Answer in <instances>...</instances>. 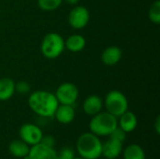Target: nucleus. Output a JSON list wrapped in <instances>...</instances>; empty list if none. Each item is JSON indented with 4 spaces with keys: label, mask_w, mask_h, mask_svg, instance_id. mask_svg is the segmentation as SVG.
Here are the masks:
<instances>
[{
    "label": "nucleus",
    "mask_w": 160,
    "mask_h": 159,
    "mask_svg": "<svg viewBox=\"0 0 160 159\" xmlns=\"http://www.w3.org/2000/svg\"><path fill=\"white\" fill-rule=\"evenodd\" d=\"M148 17L149 20L155 23V24H159L160 23V1L157 0L155 1L148 11Z\"/></svg>",
    "instance_id": "obj_20"
},
{
    "label": "nucleus",
    "mask_w": 160,
    "mask_h": 159,
    "mask_svg": "<svg viewBox=\"0 0 160 159\" xmlns=\"http://www.w3.org/2000/svg\"><path fill=\"white\" fill-rule=\"evenodd\" d=\"M154 127H155V130H156V133L158 135L160 134V116H157L156 118V121H155V124H154Z\"/></svg>",
    "instance_id": "obj_25"
},
{
    "label": "nucleus",
    "mask_w": 160,
    "mask_h": 159,
    "mask_svg": "<svg viewBox=\"0 0 160 159\" xmlns=\"http://www.w3.org/2000/svg\"><path fill=\"white\" fill-rule=\"evenodd\" d=\"M15 93V82L8 77L0 79V101L10 99Z\"/></svg>",
    "instance_id": "obj_16"
},
{
    "label": "nucleus",
    "mask_w": 160,
    "mask_h": 159,
    "mask_svg": "<svg viewBox=\"0 0 160 159\" xmlns=\"http://www.w3.org/2000/svg\"><path fill=\"white\" fill-rule=\"evenodd\" d=\"M65 40L57 33H48L42 39L40 51L44 57L48 59H55L59 57L65 50Z\"/></svg>",
    "instance_id": "obj_4"
},
{
    "label": "nucleus",
    "mask_w": 160,
    "mask_h": 159,
    "mask_svg": "<svg viewBox=\"0 0 160 159\" xmlns=\"http://www.w3.org/2000/svg\"><path fill=\"white\" fill-rule=\"evenodd\" d=\"M30 150V146L20 140H14L12 141L8 145V152L9 154L17 158H23L24 157L28 156Z\"/></svg>",
    "instance_id": "obj_15"
},
{
    "label": "nucleus",
    "mask_w": 160,
    "mask_h": 159,
    "mask_svg": "<svg viewBox=\"0 0 160 159\" xmlns=\"http://www.w3.org/2000/svg\"><path fill=\"white\" fill-rule=\"evenodd\" d=\"M31 87L30 84L25 81H20L15 82V92L19 93L20 95H27L30 93Z\"/></svg>",
    "instance_id": "obj_21"
},
{
    "label": "nucleus",
    "mask_w": 160,
    "mask_h": 159,
    "mask_svg": "<svg viewBox=\"0 0 160 159\" xmlns=\"http://www.w3.org/2000/svg\"><path fill=\"white\" fill-rule=\"evenodd\" d=\"M123 143L120 141L110 138L107 142L102 143L101 156L106 159H115L119 157L123 152Z\"/></svg>",
    "instance_id": "obj_10"
},
{
    "label": "nucleus",
    "mask_w": 160,
    "mask_h": 159,
    "mask_svg": "<svg viewBox=\"0 0 160 159\" xmlns=\"http://www.w3.org/2000/svg\"><path fill=\"white\" fill-rule=\"evenodd\" d=\"M118 118H119V120H117L118 127L126 133L133 132L136 129L138 126V118L134 112H129L128 110L125 113H123Z\"/></svg>",
    "instance_id": "obj_14"
},
{
    "label": "nucleus",
    "mask_w": 160,
    "mask_h": 159,
    "mask_svg": "<svg viewBox=\"0 0 160 159\" xmlns=\"http://www.w3.org/2000/svg\"><path fill=\"white\" fill-rule=\"evenodd\" d=\"M19 136L22 142L27 143L29 146H33L41 142L43 133L39 127L31 123H26L20 127Z\"/></svg>",
    "instance_id": "obj_7"
},
{
    "label": "nucleus",
    "mask_w": 160,
    "mask_h": 159,
    "mask_svg": "<svg viewBox=\"0 0 160 159\" xmlns=\"http://www.w3.org/2000/svg\"><path fill=\"white\" fill-rule=\"evenodd\" d=\"M53 116L60 124L63 125L70 124L71 122H73L75 118V110L73 108V105L59 104Z\"/></svg>",
    "instance_id": "obj_12"
},
{
    "label": "nucleus",
    "mask_w": 160,
    "mask_h": 159,
    "mask_svg": "<svg viewBox=\"0 0 160 159\" xmlns=\"http://www.w3.org/2000/svg\"><path fill=\"white\" fill-rule=\"evenodd\" d=\"M74 159H84V158H82V157H75Z\"/></svg>",
    "instance_id": "obj_27"
},
{
    "label": "nucleus",
    "mask_w": 160,
    "mask_h": 159,
    "mask_svg": "<svg viewBox=\"0 0 160 159\" xmlns=\"http://www.w3.org/2000/svg\"><path fill=\"white\" fill-rule=\"evenodd\" d=\"M58 105L55 95L45 90L35 91L28 97L29 108L41 117H52Z\"/></svg>",
    "instance_id": "obj_1"
},
{
    "label": "nucleus",
    "mask_w": 160,
    "mask_h": 159,
    "mask_svg": "<svg viewBox=\"0 0 160 159\" xmlns=\"http://www.w3.org/2000/svg\"><path fill=\"white\" fill-rule=\"evenodd\" d=\"M68 23L74 29L84 28L90 20L89 10L83 6H76L68 14Z\"/></svg>",
    "instance_id": "obj_8"
},
{
    "label": "nucleus",
    "mask_w": 160,
    "mask_h": 159,
    "mask_svg": "<svg viewBox=\"0 0 160 159\" xmlns=\"http://www.w3.org/2000/svg\"><path fill=\"white\" fill-rule=\"evenodd\" d=\"M63 0H38V6L41 10L44 11H52L57 9Z\"/></svg>",
    "instance_id": "obj_19"
},
{
    "label": "nucleus",
    "mask_w": 160,
    "mask_h": 159,
    "mask_svg": "<svg viewBox=\"0 0 160 159\" xmlns=\"http://www.w3.org/2000/svg\"><path fill=\"white\" fill-rule=\"evenodd\" d=\"M85 38L79 34L71 35L65 40V48L72 52H79L82 51L85 47Z\"/></svg>",
    "instance_id": "obj_17"
},
{
    "label": "nucleus",
    "mask_w": 160,
    "mask_h": 159,
    "mask_svg": "<svg viewBox=\"0 0 160 159\" xmlns=\"http://www.w3.org/2000/svg\"><path fill=\"white\" fill-rule=\"evenodd\" d=\"M79 157L84 159H98L102 153V142L99 138L92 132L82 134L76 143Z\"/></svg>",
    "instance_id": "obj_2"
},
{
    "label": "nucleus",
    "mask_w": 160,
    "mask_h": 159,
    "mask_svg": "<svg viewBox=\"0 0 160 159\" xmlns=\"http://www.w3.org/2000/svg\"><path fill=\"white\" fill-rule=\"evenodd\" d=\"M107 112L116 118L121 116L128 110V101L127 97L118 90L110 91L103 101Z\"/></svg>",
    "instance_id": "obj_5"
},
{
    "label": "nucleus",
    "mask_w": 160,
    "mask_h": 159,
    "mask_svg": "<svg viewBox=\"0 0 160 159\" xmlns=\"http://www.w3.org/2000/svg\"><path fill=\"white\" fill-rule=\"evenodd\" d=\"M54 95L59 104L73 105L79 97V89L72 82H64L58 86Z\"/></svg>",
    "instance_id": "obj_6"
},
{
    "label": "nucleus",
    "mask_w": 160,
    "mask_h": 159,
    "mask_svg": "<svg viewBox=\"0 0 160 159\" xmlns=\"http://www.w3.org/2000/svg\"><path fill=\"white\" fill-rule=\"evenodd\" d=\"M56 153L54 148L39 142L30 146L28 157L29 159H56Z\"/></svg>",
    "instance_id": "obj_9"
},
{
    "label": "nucleus",
    "mask_w": 160,
    "mask_h": 159,
    "mask_svg": "<svg viewBox=\"0 0 160 159\" xmlns=\"http://www.w3.org/2000/svg\"><path fill=\"white\" fill-rule=\"evenodd\" d=\"M122 153L124 159H146L144 150L141 145L136 143L127 146Z\"/></svg>",
    "instance_id": "obj_18"
},
{
    "label": "nucleus",
    "mask_w": 160,
    "mask_h": 159,
    "mask_svg": "<svg viewBox=\"0 0 160 159\" xmlns=\"http://www.w3.org/2000/svg\"><path fill=\"white\" fill-rule=\"evenodd\" d=\"M123 56L122 50L117 46L107 47L101 53V61L106 66H114L118 64Z\"/></svg>",
    "instance_id": "obj_13"
},
{
    "label": "nucleus",
    "mask_w": 160,
    "mask_h": 159,
    "mask_svg": "<svg viewBox=\"0 0 160 159\" xmlns=\"http://www.w3.org/2000/svg\"><path fill=\"white\" fill-rule=\"evenodd\" d=\"M118 127L117 118L108 112H100L92 116L89 123L90 132L98 137H107Z\"/></svg>",
    "instance_id": "obj_3"
},
{
    "label": "nucleus",
    "mask_w": 160,
    "mask_h": 159,
    "mask_svg": "<svg viewBox=\"0 0 160 159\" xmlns=\"http://www.w3.org/2000/svg\"><path fill=\"white\" fill-rule=\"evenodd\" d=\"M103 108V100L100 97L97 95H90L88 96L83 103H82V110L83 112L90 116H94L101 112Z\"/></svg>",
    "instance_id": "obj_11"
},
{
    "label": "nucleus",
    "mask_w": 160,
    "mask_h": 159,
    "mask_svg": "<svg viewBox=\"0 0 160 159\" xmlns=\"http://www.w3.org/2000/svg\"><path fill=\"white\" fill-rule=\"evenodd\" d=\"M126 136H127V133H126L124 130H122L119 127H117L112 132V134H111L109 137H110V138H112V139H115V140H117V141H120V142H124L125 140H126Z\"/></svg>",
    "instance_id": "obj_23"
},
{
    "label": "nucleus",
    "mask_w": 160,
    "mask_h": 159,
    "mask_svg": "<svg viewBox=\"0 0 160 159\" xmlns=\"http://www.w3.org/2000/svg\"><path fill=\"white\" fill-rule=\"evenodd\" d=\"M41 143L47 145V146H50V147H52L54 148V145H55V140L52 136H43L42 139H41Z\"/></svg>",
    "instance_id": "obj_24"
},
{
    "label": "nucleus",
    "mask_w": 160,
    "mask_h": 159,
    "mask_svg": "<svg viewBox=\"0 0 160 159\" xmlns=\"http://www.w3.org/2000/svg\"><path fill=\"white\" fill-rule=\"evenodd\" d=\"M75 152L69 147H65L56 153V159H74Z\"/></svg>",
    "instance_id": "obj_22"
},
{
    "label": "nucleus",
    "mask_w": 160,
    "mask_h": 159,
    "mask_svg": "<svg viewBox=\"0 0 160 159\" xmlns=\"http://www.w3.org/2000/svg\"><path fill=\"white\" fill-rule=\"evenodd\" d=\"M63 1H65L68 5H77L80 0H63Z\"/></svg>",
    "instance_id": "obj_26"
}]
</instances>
